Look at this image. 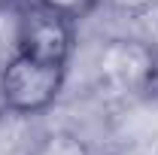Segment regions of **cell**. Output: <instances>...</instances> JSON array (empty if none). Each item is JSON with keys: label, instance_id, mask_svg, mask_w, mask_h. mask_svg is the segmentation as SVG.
Wrapping results in <instances>:
<instances>
[{"label": "cell", "instance_id": "cell-1", "mask_svg": "<svg viewBox=\"0 0 158 155\" xmlns=\"http://www.w3.org/2000/svg\"><path fill=\"white\" fill-rule=\"evenodd\" d=\"M73 21L31 0L19 21V43L0 73V100L15 116L46 113L67 82L73 58Z\"/></svg>", "mask_w": 158, "mask_h": 155}, {"label": "cell", "instance_id": "cell-2", "mask_svg": "<svg viewBox=\"0 0 158 155\" xmlns=\"http://www.w3.org/2000/svg\"><path fill=\"white\" fill-rule=\"evenodd\" d=\"M98 73L118 94H149L158 85V52L143 40H110L98 58Z\"/></svg>", "mask_w": 158, "mask_h": 155}, {"label": "cell", "instance_id": "cell-3", "mask_svg": "<svg viewBox=\"0 0 158 155\" xmlns=\"http://www.w3.org/2000/svg\"><path fill=\"white\" fill-rule=\"evenodd\" d=\"M37 3L46 6V9H52L61 19L73 21V24L85 21L88 15H94V9L100 6V0H37Z\"/></svg>", "mask_w": 158, "mask_h": 155}, {"label": "cell", "instance_id": "cell-4", "mask_svg": "<svg viewBox=\"0 0 158 155\" xmlns=\"http://www.w3.org/2000/svg\"><path fill=\"white\" fill-rule=\"evenodd\" d=\"M15 3H19V0H0V12H3V9H12Z\"/></svg>", "mask_w": 158, "mask_h": 155}]
</instances>
